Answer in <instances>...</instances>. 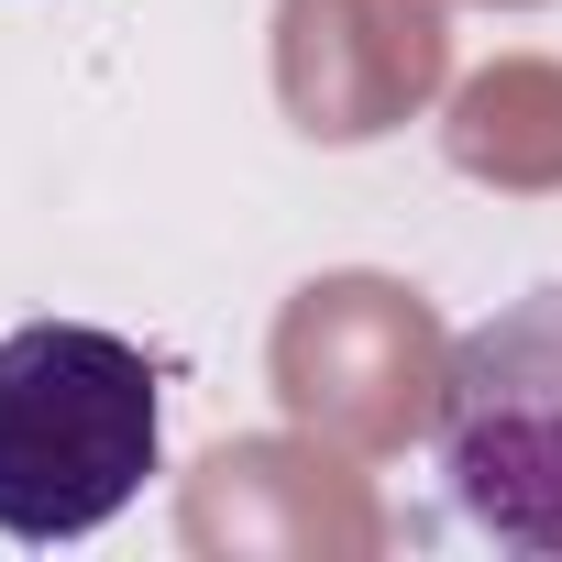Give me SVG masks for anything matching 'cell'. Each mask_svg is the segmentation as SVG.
Segmentation results:
<instances>
[{"label":"cell","mask_w":562,"mask_h":562,"mask_svg":"<svg viewBox=\"0 0 562 562\" xmlns=\"http://www.w3.org/2000/svg\"><path fill=\"white\" fill-rule=\"evenodd\" d=\"M166 452V375L89 321L0 331V540L111 529Z\"/></svg>","instance_id":"obj_1"},{"label":"cell","mask_w":562,"mask_h":562,"mask_svg":"<svg viewBox=\"0 0 562 562\" xmlns=\"http://www.w3.org/2000/svg\"><path fill=\"white\" fill-rule=\"evenodd\" d=\"M430 463L474 540L562 562V276L452 342Z\"/></svg>","instance_id":"obj_2"}]
</instances>
